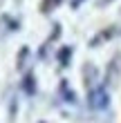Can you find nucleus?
I'll return each mask as SVG.
<instances>
[{
    "mask_svg": "<svg viewBox=\"0 0 121 123\" xmlns=\"http://www.w3.org/2000/svg\"><path fill=\"white\" fill-rule=\"evenodd\" d=\"M70 58H72V47H61V52H58V63H61V67H67Z\"/></svg>",
    "mask_w": 121,
    "mask_h": 123,
    "instance_id": "nucleus-2",
    "label": "nucleus"
},
{
    "mask_svg": "<svg viewBox=\"0 0 121 123\" xmlns=\"http://www.w3.org/2000/svg\"><path fill=\"white\" fill-rule=\"evenodd\" d=\"M81 2H83V0H72V7H79Z\"/></svg>",
    "mask_w": 121,
    "mask_h": 123,
    "instance_id": "nucleus-6",
    "label": "nucleus"
},
{
    "mask_svg": "<svg viewBox=\"0 0 121 123\" xmlns=\"http://www.w3.org/2000/svg\"><path fill=\"white\" fill-rule=\"evenodd\" d=\"M58 2L61 0H45V2H43V11H49V7H56Z\"/></svg>",
    "mask_w": 121,
    "mask_h": 123,
    "instance_id": "nucleus-5",
    "label": "nucleus"
},
{
    "mask_svg": "<svg viewBox=\"0 0 121 123\" xmlns=\"http://www.w3.org/2000/svg\"><path fill=\"white\" fill-rule=\"evenodd\" d=\"M90 105L92 107H105L108 105V92H105V87H99V90L90 92Z\"/></svg>",
    "mask_w": 121,
    "mask_h": 123,
    "instance_id": "nucleus-1",
    "label": "nucleus"
},
{
    "mask_svg": "<svg viewBox=\"0 0 121 123\" xmlns=\"http://www.w3.org/2000/svg\"><path fill=\"white\" fill-rule=\"evenodd\" d=\"M61 90H63V94H65V101L74 103V92H72V90H67V83H65V81L61 83Z\"/></svg>",
    "mask_w": 121,
    "mask_h": 123,
    "instance_id": "nucleus-4",
    "label": "nucleus"
},
{
    "mask_svg": "<svg viewBox=\"0 0 121 123\" xmlns=\"http://www.w3.org/2000/svg\"><path fill=\"white\" fill-rule=\"evenodd\" d=\"M23 87H25L27 94H34V92H36V76H34V74H27V76H25Z\"/></svg>",
    "mask_w": 121,
    "mask_h": 123,
    "instance_id": "nucleus-3",
    "label": "nucleus"
}]
</instances>
